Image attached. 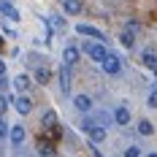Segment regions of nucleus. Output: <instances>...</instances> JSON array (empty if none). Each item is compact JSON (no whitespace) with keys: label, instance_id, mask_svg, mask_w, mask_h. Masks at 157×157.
<instances>
[{"label":"nucleus","instance_id":"nucleus-1","mask_svg":"<svg viewBox=\"0 0 157 157\" xmlns=\"http://www.w3.org/2000/svg\"><path fill=\"white\" fill-rule=\"evenodd\" d=\"M84 54H87L92 63H103V60H106V54H109V49H106L103 41H92V38H90V41L84 44Z\"/></svg>","mask_w":157,"mask_h":157},{"label":"nucleus","instance_id":"nucleus-2","mask_svg":"<svg viewBox=\"0 0 157 157\" xmlns=\"http://www.w3.org/2000/svg\"><path fill=\"white\" fill-rule=\"evenodd\" d=\"M100 65H103V71H106L109 76H117V73L122 71V60H119V54H117V52H109V54H106V60H103Z\"/></svg>","mask_w":157,"mask_h":157},{"label":"nucleus","instance_id":"nucleus-3","mask_svg":"<svg viewBox=\"0 0 157 157\" xmlns=\"http://www.w3.org/2000/svg\"><path fill=\"white\" fill-rule=\"evenodd\" d=\"M81 127L87 130V136H90V141H92V144H103V141H106V127H103V125H90V122H81Z\"/></svg>","mask_w":157,"mask_h":157},{"label":"nucleus","instance_id":"nucleus-4","mask_svg":"<svg viewBox=\"0 0 157 157\" xmlns=\"http://www.w3.org/2000/svg\"><path fill=\"white\" fill-rule=\"evenodd\" d=\"M111 119H114V125L127 127L130 122H133V114H130V109H127V106H117V109H114V117H111Z\"/></svg>","mask_w":157,"mask_h":157},{"label":"nucleus","instance_id":"nucleus-5","mask_svg":"<svg viewBox=\"0 0 157 157\" xmlns=\"http://www.w3.org/2000/svg\"><path fill=\"white\" fill-rule=\"evenodd\" d=\"M11 100H14V109L19 111L22 117H27V114L33 111V100L27 98V95H19V98H11Z\"/></svg>","mask_w":157,"mask_h":157},{"label":"nucleus","instance_id":"nucleus-6","mask_svg":"<svg viewBox=\"0 0 157 157\" xmlns=\"http://www.w3.org/2000/svg\"><path fill=\"white\" fill-rule=\"evenodd\" d=\"M73 106H76L78 111H84V114H90V111H92V98H90V95H76V98H73Z\"/></svg>","mask_w":157,"mask_h":157},{"label":"nucleus","instance_id":"nucleus-7","mask_svg":"<svg viewBox=\"0 0 157 157\" xmlns=\"http://www.w3.org/2000/svg\"><path fill=\"white\" fill-rule=\"evenodd\" d=\"M60 90L71 92V68H68V63L60 65Z\"/></svg>","mask_w":157,"mask_h":157},{"label":"nucleus","instance_id":"nucleus-8","mask_svg":"<svg viewBox=\"0 0 157 157\" xmlns=\"http://www.w3.org/2000/svg\"><path fill=\"white\" fill-rule=\"evenodd\" d=\"M76 33H81V35H90V38H98V41H103L106 35L98 30V27H92V25H76Z\"/></svg>","mask_w":157,"mask_h":157},{"label":"nucleus","instance_id":"nucleus-9","mask_svg":"<svg viewBox=\"0 0 157 157\" xmlns=\"http://www.w3.org/2000/svg\"><path fill=\"white\" fill-rule=\"evenodd\" d=\"M8 136H11V144H14V146H22V144H25V127L14 125L11 130H8Z\"/></svg>","mask_w":157,"mask_h":157},{"label":"nucleus","instance_id":"nucleus-10","mask_svg":"<svg viewBox=\"0 0 157 157\" xmlns=\"http://www.w3.org/2000/svg\"><path fill=\"white\" fill-rule=\"evenodd\" d=\"M33 78H35L38 84H49V78H52V71L41 65V68H35V73H33Z\"/></svg>","mask_w":157,"mask_h":157},{"label":"nucleus","instance_id":"nucleus-11","mask_svg":"<svg viewBox=\"0 0 157 157\" xmlns=\"http://www.w3.org/2000/svg\"><path fill=\"white\" fill-rule=\"evenodd\" d=\"M63 8H65V14H81V0H63Z\"/></svg>","mask_w":157,"mask_h":157},{"label":"nucleus","instance_id":"nucleus-12","mask_svg":"<svg viewBox=\"0 0 157 157\" xmlns=\"http://www.w3.org/2000/svg\"><path fill=\"white\" fill-rule=\"evenodd\" d=\"M78 54H81V52H78V46H71V44H68L63 57H65V63H68V65H73V63L78 60Z\"/></svg>","mask_w":157,"mask_h":157},{"label":"nucleus","instance_id":"nucleus-13","mask_svg":"<svg viewBox=\"0 0 157 157\" xmlns=\"http://www.w3.org/2000/svg\"><path fill=\"white\" fill-rule=\"evenodd\" d=\"M14 87H16V92L25 95L27 90H30V78L25 76V73H22V76H16V78H14Z\"/></svg>","mask_w":157,"mask_h":157},{"label":"nucleus","instance_id":"nucleus-14","mask_svg":"<svg viewBox=\"0 0 157 157\" xmlns=\"http://www.w3.org/2000/svg\"><path fill=\"white\" fill-rule=\"evenodd\" d=\"M0 11H3V14L8 16V19H14V22L19 19V11H16V8L11 6V3H6V0H0Z\"/></svg>","mask_w":157,"mask_h":157},{"label":"nucleus","instance_id":"nucleus-15","mask_svg":"<svg viewBox=\"0 0 157 157\" xmlns=\"http://www.w3.org/2000/svg\"><path fill=\"white\" fill-rule=\"evenodd\" d=\"M138 133H141V136H152V133H155V125H152L149 119H141V122H138Z\"/></svg>","mask_w":157,"mask_h":157},{"label":"nucleus","instance_id":"nucleus-16","mask_svg":"<svg viewBox=\"0 0 157 157\" xmlns=\"http://www.w3.org/2000/svg\"><path fill=\"white\" fill-rule=\"evenodd\" d=\"M119 41H122V46H127V49H133L136 46V38H133V33H122V35H119Z\"/></svg>","mask_w":157,"mask_h":157},{"label":"nucleus","instance_id":"nucleus-17","mask_svg":"<svg viewBox=\"0 0 157 157\" xmlns=\"http://www.w3.org/2000/svg\"><path fill=\"white\" fill-rule=\"evenodd\" d=\"M41 122H44V127H54V125H57V114H54V111H46Z\"/></svg>","mask_w":157,"mask_h":157},{"label":"nucleus","instance_id":"nucleus-18","mask_svg":"<svg viewBox=\"0 0 157 157\" xmlns=\"http://www.w3.org/2000/svg\"><path fill=\"white\" fill-rule=\"evenodd\" d=\"M38 155H41V157H54V149L46 146V144H38Z\"/></svg>","mask_w":157,"mask_h":157},{"label":"nucleus","instance_id":"nucleus-19","mask_svg":"<svg viewBox=\"0 0 157 157\" xmlns=\"http://www.w3.org/2000/svg\"><path fill=\"white\" fill-rule=\"evenodd\" d=\"M8 103H11V98H8V95H0V117H6V111H8Z\"/></svg>","mask_w":157,"mask_h":157},{"label":"nucleus","instance_id":"nucleus-20","mask_svg":"<svg viewBox=\"0 0 157 157\" xmlns=\"http://www.w3.org/2000/svg\"><path fill=\"white\" fill-rule=\"evenodd\" d=\"M144 63L149 65V68H155V65H157V57L152 54V52H146V54H144Z\"/></svg>","mask_w":157,"mask_h":157},{"label":"nucleus","instance_id":"nucleus-21","mask_svg":"<svg viewBox=\"0 0 157 157\" xmlns=\"http://www.w3.org/2000/svg\"><path fill=\"white\" fill-rule=\"evenodd\" d=\"M125 157H141V149H138V146H127V149H125Z\"/></svg>","mask_w":157,"mask_h":157},{"label":"nucleus","instance_id":"nucleus-22","mask_svg":"<svg viewBox=\"0 0 157 157\" xmlns=\"http://www.w3.org/2000/svg\"><path fill=\"white\" fill-rule=\"evenodd\" d=\"M146 103H149L152 109H157V87L152 90V92H149V100H146Z\"/></svg>","mask_w":157,"mask_h":157},{"label":"nucleus","instance_id":"nucleus-23","mask_svg":"<svg viewBox=\"0 0 157 157\" xmlns=\"http://www.w3.org/2000/svg\"><path fill=\"white\" fill-rule=\"evenodd\" d=\"M6 136H8V125H6V119L0 117V141H3Z\"/></svg>","mask_w":157,"mask_h":157},{"label":"nucleus","instance_id":"nucleus-24","mask_svg":"<svg viewBox=\"0 0 157 157\" xmlns=\"http://www.w3.org/2000/svg\"><path fill=\"white\" fill-rule=\"evenodd\" d=\"M141 30V25H138V22H133V19H130V22H127V33H138Z\"/></svg>","mask_w":157,"mask_h":157},{"label":"nucleus","instance_id":"nucleus-25","mask_svg":"<svg viewBox=\"0 0 157 157\" xmlns=\"http://www.w3.org/2000/svg\"><path fill=\"white\" fill-rule=\"evenodd\" d=\"M0 78H6V60H0Z\"/></svg>","mask_w":157,"mask_h":157},{"label":"nucleus","instance_id":"nucleus-26","mask_svg":"<svg viewBox=\"0 0 157 157\" xmlns=\"http://www.w3.org/2000/svg\"><path fill=\"white\" fill-rule=\"evenodd\" d=\"M146 157H157V152H152V155H146Z\"/></svg>","mask_w":157,"mask_h":157},{"label":"nucleus","instance_id":"nucleus-27","mask_svg":"<svg viewBox=\"0 0 157 157\" xmlns=\"http://www.w3.org/2000/svg\"><path fill=\"white\" fill-rule=\"evenodd\" d=\"M152 71H155V76H157V65H155V68H152Z\"/></svg>","mask_w":157,"mask_h":157}]
</instances>
